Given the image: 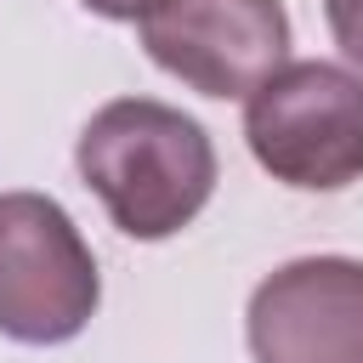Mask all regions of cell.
<instances>
[{
    "label": "cell",
    "instance_id": "6da1fadb",
    "mask_svg": "<svg viewBox=\"0 0 363 363\" xmlns=\"http://www.w3.org/2000/svg\"><path fill=\"white\" fill-rule=\"evenodd\" d=\"M74 164L79 182L102 199L108 221L142 244L182 233L216 193L210 130L153 96L102 102L74 142Z\"/></svg>",
    "mask_w": 363,
    "mask_h": 363
},
{
    "label": "cell",
    "instance_id": "7a4b0ae2",
    "mask_svg": "<svg viewBox=\"0 0 363 363\" xmlns=\"http://www.w3.org/2000/svg\"><path fill=\"white\" fill-rule=\"evenodd\" d=\"M255 164L301 193H340L363 176V74L306 57L244 96Z\"/></svg>",
    "mask_w": 363,
    "mask_h": 363
},
{
    "label": "cell",
    "instance_id": "3957f363",
    "mask_svg": "<svg viewBox=\"0 0 363 363\" xmlns=\"http://www.w3.org/2000/svg\"><path fill=\"white\" fill-rule=\"evenodd\" d=\"M102 301L96 255L45 193H0V335L23 346L74 340Z\"/></svg>",
    "mask_w": 363,
    "mask_h": 363
},
{
    "label": "cell",
    "instance_id": "277c9868",
    "mask_svg": "<svg viewBox=\"0 0 363 363\" xmlns=\"http://www.w3.org/2000/svg\"><path fill=\"white\" fill-rule=\"evenodd\" d=\"M136 34L142 51L199 96H250L289 57L284 0H164Z\"/></svg>",
    "mask_w": 363,
    "mask_h": 363
},
{
    "label": "cell",
    "instance_id": "5b68a950",
    "mask_svg": "<svg viewBox=\"0 0 363 363\" xmlns=\"http://www.w3.org/2000/svg\"><path fill=\"white\" fill-rule=\"evenodd\" d=\"M244 335L255 363H363V261H284L255 284Z\"/></svg>",
    "mask_w": 363,
    "mask_h": 363
},
{
    "label": "cell",
    "instance_id": "8992f818",
    "mask_svg": "<svg viewBox=\"0 0 363 363\" xmlns=\"http://www.w3.org/2000/svg\"><path fill=\"white\" fill-rule=\"evenodd\" d=\"M323 17H329L335 45L346 51V62L363 68V0H323Z\"/></svg>",
    "mask_w": 363,
    "mask_h": 363
},
{
    "label": "cell",
    "instance_id": "52a82bcc",
    "mask_svg": "<svg viewBox=\"0 0 363 363\" xmlns=\"http://www.w3.org/2000/svg\"><path fill=\"white\" fill-rule=\"evenodd\" d=\"M85 11H96V17H108V23H142V17H153L164 0H79Z\"/></svg>",
    "mask_w": 363,
    "mask_h": 363
}]
</instances>
